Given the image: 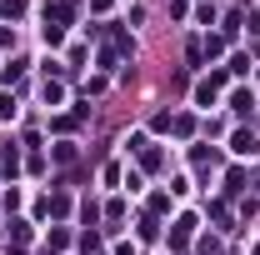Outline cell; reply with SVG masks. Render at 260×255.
Segmentation results:
<instances>
[{
    "label": "cell",
    "instance_id": "obj_1",
    "mask_svg": "<svg viewBox=\"0 0 260 255\" xmlns=\"http://www.w3.org/2000/svg\"><path fill=\"white\" fill-rule=\"evenodd\" d=\"M235 150H240V155H255V150H260V140H255V135H245V130H240V135H235Z\"/></svg>",
    "mask_w": 260,
    "mask_h": 255
},
{
    "label": "cell",
    "instance_id": "obj_2",
    "mask_svg": "<svg viewBox=\"0 0 260 255\" xmlns=\"http://www.w3.org/2000/svg\"><path fill=\"white\" fill-rule=\"evenodd\" d=\"M170 240H175V245H185V240H190V220H180V225H175V230H170Z\"/></svg>",
    "mask_w": 260,
    "mask_h": 255
},
{
    "label": "cell",
    "instance_id": "obj_3",
    "mask_svg": "<svg viewBox=\"0 0 260 255\" xmlns=\"http://www.w3.org/2000/svg\"><path fill=\"white\" fill-rule=\"evenodd\" d=\"M230 105H235V110H240V115H245V110H250V105H255V100H250V90H235V100H230Z\"/></svg>",
    "mask_w": 260,
    "mask_h": 255
}]
</instances>
